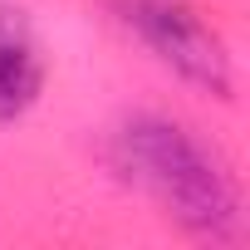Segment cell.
I'll use <instances>...</instances> for the list:
<instances>
[{"label":"cell","mask_w":250,"mask_h":250,"mask_svg":"<svg viewBox=\"0 0 250 250\" xmlns=\"http://www.w3.org/2000/svg\"><path fill=\"white\" fill-rule=\"evenodd\" d=\"M113 167L191 235L230 240L240 230V191L230 172L172 118H128L113 133Z\"/></svg>","instance_id":"6da1fadb"},{"label":"cell","mask_w":250,"mask_h":250,"mask_svg":"<svg viewBox=\"0 0 250 250\" xmlns=\"http://www.w3.org/2000/svg\"><path fill=\"white\" fill-rule=\"evenodd\" d=\"M118 20L128 25L177 79H187L201 93L230 98L235 69L221 44V35L187 5V0H118Z\"/></svg>","instance_id":"7a4b0ae2"},{"label":"cell","mask_w":250,"mask_h":250,"mask_svg":"<svg viewBox=\"0 0 250 250\" xmlns=\"http://www.w3.org/2000/svg\"><path fill=\"white\" fill-rule=\"evenodd\" d=\"M44 88V54L25 20V10L0 5V123H10L40 103Z\"/></svg>","instance_id":"3957f363"}]
</instances>
